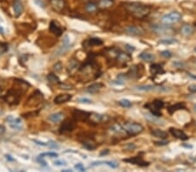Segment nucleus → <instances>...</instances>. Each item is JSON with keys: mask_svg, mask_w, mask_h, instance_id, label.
<instances>
[{"mask_svg": "<svg viewBox=\"0 0 196 172\" xmlns=\"http://www.w3.org/2000/svg\"><path fill=\"white\" fill-rule=\"evenodd\" d=\"M128 148H129L130 150H133V149L135 148V145H134V144H133V143H130V144H128V145L126 146V149H128Z\"/></svg>", "mask_w": 196, "mask_h": 172, "instance_id": "nucleus-55", "label": "nucleus"}, {"mask_svg": "<svg viewBox=\"0 0 196 172\" xmlns=\"http://www.w3.org/2000/svg\"><path fill=\"white\" fill-rule=\"evenodd\" d=\"M84 1H85V2L87 3V2H91V1H93V0H84Z\"/></svg>", "mask_w": 196, "mask_h": 172, "instance_id": "nucleus-60", "label": "nucleus"}, {"mask_svg": "<svg viewBox=\"0 0 196 172\" xmlns=\"http://www.w3.org/2000/svg\"><path fill=\"white\" fill-rule=\"evenodd\" d=\"M98 5L97 4H95L93 1H91V2H87L86 4H85V10L88 13H91V14H93L95 12H97L98 11Z\"/></svg>", "mask_w": 196, "mask_h": 172, "instance_id": "nucleus-28", "label": "nucleus"}, {"mask_svg": "<svg viewBox=\"0 0 196 172\" xmlns=\"http://www.w3.org/2000/svg\"><path fill=\"white\" fill-rule=\"evenodd\" d=\"M21 93L16 91L15 89H11L9 91L7 92L4 96V100L5 103H7L9 105L15 106L18 105L20 101V97H21Z\"/></svg>", "mask_w": 196, "mask_h": 172, "instance_id": "nucleus-2", "label": "nucleus"}, {"mask_svg": "<svg viewBox=\"0 0 196 172\" xmlns=\"http://www.w3.org/2000/svg\"><path fill=\"white\" fill-rule=\"evenodd\" d=\"M101 45H103V41L98 37L89 38L83 43V45H85V47H93V46H99Z\"/></svg>", "mask_w": 196, "mask_h": 172, "instance_id": "nucleus-21", "label": "nucleus"}, {"mask_svg": "<svg viewBox=\"0 0 196 172\" xmlns=\"http://www.w3.org/2000/svg\"><path fill=\"white\" fill-rule=\"evenodd\" d=\"M145 107L147 108L150 111L151 113L153 116L160 117V116H161L162 115L161 112V110L164 107V102L161 100H155L153 103L146 104Z\"/></svg>", "mask_w": 196, "mask_h": 172, "instance_id": "nucleus-4", "label": "nucleus"}, {"mask_svg": "<svg viewBox=\"0 0 196 172\" xmlns=\"http://www.w3.org/2000/svg\"><path fill=\"white\" fill-rule=\"evenodd\" d=\"M154 143H155L156 145H161L162 146V145H167V144L168 143V142H166V141H165V142H155Z\"/></svg>", "mask_w": 196, "mask_h": 172, "instance_id": "nucleus-54", "label": "nucleus"}, {"mask_svg": "<svg viewBox=\"0 0 196 172\" xmlns=\"http://www.w3.org/2000/svg\"><path fill=\"white\" fill-rule=\"evenodd\" d=\"M47 146H49L50 148H52V149H58V144H56V143H53V142H50L49 144H47Z\"/></svg>", "mask_w": 196, "mask_h": 172, "instance_id": "nucleus-52", "label": "nucleus"}, {"mask_svg": "<svg viewBox=\"0 0 196 172\" xmlns=\"http://www.w3.org/2000/svg\"><path fill=\"white\" fill-rule=\"evenodd\" d=\"M54 165L56 166H62V165H66V162L64 160H57L54 162Z\"/></svg>", "mask_w": 196, "mask_h": 172, "instance_id": "nucleus-46", "label": "nucleus"}, {"mask_svg": "<svg viewBox=\"0 0 196 172\" xmlns=\"http://www.w3.org/2000/svg\"><path fill=\"white\" fill-rule=\"evenodd\" d=\"M91 113L87 112V111H84L81 110L75 109L72 111V116L74 117V119L76 121H80V122H85L86 120L89 119V116Z\"/></svg>", "mask_w": 196, "mask_h": 172, "instance_id": "nucleus-10", "label": "nucleus"}, {"mask_svg": "<svg viewBox=\"0 0 196 172\" xmlns=\"http://www.w3.org/2000/svg\"><path fill=\"white\" fill-rule=\"evenodd\" d=\"M111 132L117 134V135H124L127 134L126 130H124V128L122 125L119 124H114L113 125H112V127L110 128Z\"/></svg>", "mask_w": 196, "mask_h": 172, "instance_id": "nucleus-25", "label": "nucleus"}, {"mask_svg": "<svg viewBox=\"0 0 196 172\" xmlns=\"http://www.w3.org/2000/svg\"><path fill=\"white\" fill-rule=\"evenodd\" d=\"M185 108V104L183 103H177L175 104H173L172 106H170L167 110H168V112L170 114H173L175 111H179V110H182Z\"/></svg>", "mask_w": 196, "mask_h": 172, "instance_id": "nucleus-32", "label": "nucleus"}, {"mask_svg": "<svg viewBox=\"0 0 196 172\" xmlns=\"http://www.w3.org/2000/svg\"><path fill=\"white\" fill-rule=\"evenodd\" d=\"M103 83H92L90 86H88V88L86 89L87 92L91 93V94H95L98 91H99L102 88H103Z\"/></svg>", "mask_w": 196, "mask_h": 172, "instance_id": "nucleus-26", "label": "nucleus"}, {"mask_svg": "<svg viewBox=\"0 0 196 172\" xmlns=\"http://www.w3.org/2000/svg\"><path fill=\"white\" fill-rule=\"evenodd\" d=\"M89 119L91 122L95 123V124H100L108 120V116L106 115L98 114V113H92L89 116Z\"/></svg>", "mask_w": 196, "mask_h": 172, "instance_id": "nucleus-16", "label": "nucleus"}, {"mask_svg": "<svg viewBox=\"0 0 196 172\" xmlns=\"http://www.w3.org/2000/svg\"><path fill=\"white\" fill-rule=\"evenodd\" d=\"M71 46L70 45V40L69 37L66 35L65 36V37L63 38V41H62V45L60 46V48L58 50V51L56 52V57H59V56H62L64 55L66 52H67L70 50Z\"/></svg>", "mask_w": 196, "mask_h": 172, "instance_id": "nucleus-8", "label": "nucleus"}, {"mask_svg": "<svg viewBox=\"0 0 196 172\" xmlns=\"http://www.w3.org/2000/svg\"><path fill=\"white\" fill-rule=\"evenodd\" d=\"M49 30L50 31L54 34L56 37H60L61 35L63 34V29L60 25V23L57 22V21H51L50 25H49Z\"/></svg>", "mask_w": 196, "mask_h": 172, "instance_id": "nucleus-11", "label": "nucleus"}, {"mask_svg": "<svg viewBox=\"0 0 196 172\" xmlns=\"http://www.w3.org/2000/svg\"><path fill=\"white\" fill-rule=\"evenodd\" d=\"M126 31L127 34L131 35V36H141L144 34V30L136 25H130L127 26L126 28Z\"/></svg>", "mask_w": 196, "mask_h": 172, "instance_id": "nucleus-15", "label": "nucleus"}, {"mask_svg": "<svg viewBox=\"0 0 196 172\" xmlns=\"http://www.w3.org/2000/svg\"><path fill=\"white\" fill-rule=\"evenodd\" d=\"M119 105H121L124 108H130L132 106V103L127 99H122V100L119 101Z\"/></svg>", "mask_w": 196, "mask_h": 172, "instance_id": "nucleus-39", "label": "nucleus"}, {"mask_svg": "<svg viewBox=\"0 0 196 172\" xmlns=\"http://www.w3.org/2000/svg\"><path fill=\"white\" fill-rule=\"evenodd\" d=\"M124 162H130V163H133V164H136L138 166H141V167H146V166H148L149 165V162L144 161L140 157H131L129 159H124Z\"/></svg>", "mask_w": 196, "mask_h": 172, "instance_id": "nucleus-18", "label": "nucleus"}, {"mask_svg": "<svg viewBox=\"0 0 196 172\" xmlns=\"http://www.w3.org/2000/svg\"><path fill=\"white\" fill-rule=\"evenodd\" d=\"M2 96V89L0 88V97Z\"/></svg>", "mask_w": 196, "mask_h": 172, "instance_id": "nucleus-61", "label": "nucleus"}, {"mask_svg": "<svg viewBox=\"0 0 196 172\" xmlns=\"http://www.w3.org/2000/svg\"><path fill=\"white\" fill-rule=\"evenodd\" d=\"M82 144H83V146L85 148V149H94L96 148V144H95V143L92 141V139H85V141H83V143H82Z\"/></svg>", "mask_w": 196, "mask_h": 172, "instance_id": "nucleus-34", "label": "nucleus"}, {"mask_svg": "<svg viewBox=\"0 0 196 172\" xmlns=\"http://www.w3.org/2000/svg\"><path fill=\"white\" fill-rule=\"evenodd\" d=\"M195 32V27L190 24H185L181 28V33L185 37H189L194 34Z\"/></svg>", "mask_w": 196, "mask_h": 172, "instance_id": "nucleus-23", "label": "nucleus"}, {"mask_svg": "<svg viewBox=\"0 0 196 172\" xmlns=\"http://www.w3.org/2000/svg\"><path fill=\"white\" fill-rule=\"evenodd\" d=\"M119 53V52L116 49H114V48H113V49L111 48V49H109V50L106 51V55L110 57V58H116Z\"/></svg>", "mask_w": 196, "mask_h": 172, "instance_id": "nucleus-35", "label": "nucleus"}, {"mask_svg": "<svg viewBox=\"0 0 196 172\" xmlns=\"http://www.w3.org/2000/svg\"><path fill=\"white\" fill-rule=\"evenodd\" d=\"M139 57L140 58V59H142L143 61H145V62H147V63H150V62H153L154 59H155V57L150 53V52H147V51H145V52H142Z\"/></svg>", "mask_w": 196, "mask_h": 172, "instance_id": "nucleus-30", "label": "nucleus"}, {"mask_svg": "<svg viewBox=\"0 0 196 172\" xmlns=\"http://www.w3.org/2000/svg\"><path fill=\"white\" fill-rule=\"evenodd\" d=\"M170 25H166V24H153L152 30L156 32L157 34L161 35H167L172 34L173 32V30L169 27Z\"/></svg>", "mask_w": 196, "mask_h": 172, "instance_id": "nucleus-6", "label": "nucleus"}, {"mask_svg": "<svg viewBox=\"0 0 196 172\" xmlns=\"http://www.w3.org/2000/svg\"><path fill=\"white\" fill-rule=\"evenodd\" d=\"M117 61L119 64H126L128 62H130L132 60V57L129 53H126V52H119L118 54V56L116 57Z\"/></svg>", "mask_w": 196, "mask_h": 172, "instance_id": "nucleus-20", "label": "nucleus"}, {"mask_svg": "<svg viewBox=\"0 0 196 172\" xmlns=\"http://www.w3.org/2000/svg\"><path fill=\"white\" fill-rule=\"evenodd\" d=\"M78 102L81 103H91L92 101L90 99H87V98H80L78 99Z\"/></svg>", "mask_w": 196, "mask_h": 172, "instance_id": "nucleus-49", "label": "nucleus"}, {"mask_svg": "<svg viewBox=\"0 0 196 172\" xmlns=\"http://www.w3.org/2000/svg\"><path fill=\"white\" fill-rule=\"evenodd\" d=\"M101 163H104V164H107L109 167L113 168V169H115L119 166V164L114 162V161H101V162H92V166H97V165H100Z\"/></svg>", "mask_w": 196, "mask_h": 172, "instance_id": "nucleus-31", "label": "nucleus"}, {"mask_svg": "<svg viewBox=\"0 0 196 172\" xmlns=\"http://www.w3.org/2000/svg\"><path fill=\"white\" fill-rule=\"evenodd\" d=\"M12 8H13L14 16L16 18H18L19 16H21V14L24 12V5L21 0H14Z\"/></svg>", "mask_w": 196, "mask_h": 172, "instance_id": "nucleus-14", "label": "nucleus"}, {"mask_svg": "<svg viewBox=\"0 0 196 172\" xmlns=\"http://www.w3.org/2000/svg\"><path fill=\"white\" fill-rule=\"evenodd\" d=\"M128 74L131 76V77H133V78H134V77H137L139 74V71H138V68L136 67V66H133L130 70H129V72H128Z\"/></svg>", "mask_w": 196, "mask_h": 172, "instance_id": "nucleus-40", "label": "nucleus"}, {"mask_svg": "<svg viewBox=\"0 0 196 172\" xmlns=\"http://www.w3.org/2000/svg\"><path fill=\"white\" fill-rule=\"evenodd\" d=\"M139 91H153L154 89L153 85H141V86H138L137 87Z\"/></svg>", "mask_w": 196, "mask_h": 172, "instance_id": "nucleus-38", "label": "nucleus"}, {"mask_svg": "<svg viewBox=\"0 0 196 172\" xmlns=\"http://www.w3.org/2000/svg\"><path fill=\"white\" fill-rule=\"evenodd\" d=\"M181 18L182 16L180 12H172L164 15L161 19V23L166 25H171V24L178 23L179 21H181Z\"/></svg>", "mask_w": 196, "mask_h": 172, "instance_id": "nucleus-3", "label": "nucleus"}, {"mask_svg": "<svg viewBox=\"0 0 196 172\" xmlns=\"http://www.w3.org/2000/svg\"><path fill=\"white\" fill-rule=\"evenodd\" d=\"M114 4V1L113 0H99L97 4L98 8L99 9H108L110 7H112Z\"/></svg>", "mask_w": 196, "mask_h": 172, "instance_id": "nucleus-24", "label": "nucleus"}, {"mask_svg": "<svg viewBox=\"0 0 196 172\" xmlns=\"http://www.w3.org/2000/svg\"><path fill=\"white\" fill-rule=\"evenodd\" d=\"M64 117V114L62 112H56V113H53V114L50 115L49 116V120L52 121V123H58V122H61L62 119Z\"/></svg>", "mask_w": 196, "mask_h": 172, "instance_id": "nucleus-29", "label": "nucleus"}, {"mask_svg": "<svg viewBox=\"0 0 196 172\" xmlns=\"http://www.w3.org/2000/svg\"><path fill=\"white\" fill-rule=\"evenodd\" d=\"M62 67H63V66H62V64L58 62V63H57V64L54 65V70H55L56 71H60V70H62Z\"/></svg>", "mask_w": 196, "mask_h": 172, "instance_id": "nucleus-50", "label": "nucleus"}, {"mask_svg": "<svg viewBox=\"0 0 196 172\" xmlns=\"http://www.w3.org/2000/svg\"><path fill=\"white\" fill-rule=\"evenodd\" d=\"M195 26H196V24H195Z\"/></svg>", "mask_w": 196, "mask_h": 172, "instance_id": "nucleus-64", "label": "nucleus"}, {"mask_svg": "<svg viewBox=\"0 0 196 172\" xmlns=\"http://www.w3.org/2000/svg\"><path fill=\"white\" fill-rule=\"evenodd\" d=\"M78 62L76 61V60H74V59H72L71 62L69 63V64H68V72H71V71H73V70H75L77 69V67H78Z\"/></svg>", "mask_w": 196, "mask_h": 172, "instance_id": "nucleus-36", "label": "nucleus"}, {"mask_svg": "<svg viewBox=\"0 0 196 172\" xmlns=\"http://www.w3.org/2000/svg\"><path fill=\"white\" fill-rule=\"evenodd\" d=\"M6 120H7L10 127L13 130H21L22 129V121L20 118L13 117L12 116H10L6 118Z\"/></svg>", "mask_w": 196, "mask_h": 172, "instance_id": "nucleus-13", "label": "nucleus"}, {"mask_svg": "<svg viewBox=\"0 0 196 172\" xmlns=\"http://www.w3.org/2000/svg\"><path fill=\"white\" fill-rule=\"evenodd\" d=\"M188 91L192 93H196V84H191L188 87Z\"/></svg>", "mask_w": 196, "mask_h": 172, "instance_id": "nucleus-51", "label": "nucleus"}, {"mask_svg": "<svg viewBox=\"0 0 196 172\" xmlns=\"http://www.w3.org/2000/svg\"><path fill=\"white\" fill-rule=\"evenodd\" d=\"M8 51V45L4 43H0V56Z\"/></svg>", "mask_w": 196, "mask_h": 172, "instance_id": "nucleus-41", "label": "nucleus"}, {"mask_svg": "<svg viewBox=\"0 0 196 172\" xmlns=\"http://www.w3.org/2000/svg\"><path fill=\"white\" fill-rule=\"evenodd\" d=\"M59 85H60V89H64V90H71V89H72V86L71 85H66L65 83H59Z\"/></svg>", "mask_w": 196, "mask_h": 172, "instance_id": "nucleus-48", "label": "nucleus"}, {"mask_svg": "<svg viewBox=\"0 0 196 172\" xmlns=\"http://www.w3.org/2000/svg\"><path fill=\"white\" fill-rule=\"evenodd\" d=\"M178 41L175 38H164V39H161L160 41V44H162V45H173V44H175Z\"/></svg>", "mask_w": 196, "mask_h": 172, "instance_id": "nucleus-37", "label": "nucleus"}, {"mask_svg": "<svg viewBox=\"0 0 196 172\" xmlns=\"http://www.w3.org/2000/svg\"><path fill=\"white\" fill-rule=\"evenodd\" d=\"M194 109H195V111H196V104H195V106H194Z\"/></svg>", "mask_w": 196, "mask_h": 172, "instance_id": "nucleus-62", "label": "nucleus"}, {"mask_svg": "<svg viewBox=\"0 0 196 172\" xmlns=\"http://www.w3.org/2000/svg\"><path fill=\"white\" fill-rule=\"evenodd\" d=\"M150 73L153 76H157V75H162L165 73V70L163 69L161 65L158 64H153L150 67Z\"/></svg>", "mask_w": 196, "mask_h": 172, "instance_id": "nucleus-22", "label": "nucleus"}, {"mask_svg": "<svg viewBox=\"0 0 196 172\" xmlns=\"http://www.w3.org/2000/svg\"><path fill=\"white\" fill-rule=\"evenodd\" d=\"M123 128L126 130L127 134L131 136L138 135L144 130V127L137 123H126Z\"/></svg>", "mask_w": 196, "mask_h": 172, "instance_id": "nucleus-5", "label": "nucleus"}, {"mask_svg": "<svg viewBox=\"0 0 196 172\" xmlns=\"http://www.w3.org/2000/svg\"><path fill=\"white\" fill-rule=\"evenodd\" d=\"M46 78H47V81L50 83H52V84H59L61 83L59 78H58V76H56L54 73H49L47 75Z\"/></svg>", "mask_w": 196, "mask_h": 172, "instance_id": "nucleus-33", "label": "nucleus"}, {"mask_svg": "<svg viewBox=\"0 0 196 172\" xmlns=\"http://www.w3.org/2000/svg\"><path fill=\"white\" fill-rule=\"evenodd\" d=\"M161 56L162 57H166V58H169V57H172V53H171V51H163L161 53Z\"/></svg>", "mask_w": 196, "mask_h": 172, "instance_id": "nucleus-43", "label": "nucleus"}, {"mask_svg": "<svg viewBox=\"0 0 196 172\" xmlns=\"http://www.w3.org/2000/svg\"><path fill=\"white\" fill-rule=\"evenodd\" d=\"M195 52H196V47H195Z\"/></svg>", "mask_w": 196, "mask_h": 172, "instance_id": "nucleus-63", "label": "nucleus"}, {"mask_svg": "<svg viewBox=\"0 0 196 172\" xmlns=\"http://www.w3.org/2000/svg\"><path fill=\"white\" fill-rule=\"evenodd\" d=\"M0 33H1L2 35L4 34V30L3 29V27H2V26H0Z\"/></svg>", "mask_w": 196, "mask_h": 172, "instance_id": "nucleus-59", "label": "nucleus"}, {"mask_svg": "<svg viewBox=\"0 0 196 172\" xmlns=\"http://www.w3.org/2000/svg\"><path fill=\"white\" fill-rule=\"evenodd\" d=\"M49 3L52 8L57 12H61L66 8V1L65 0H49Z\"/></svg>", "mask_w": 196, "mask_h": 172, "instance_id": "nucleus-12", "label": "nucleus"}, {"mask_svg": "<svg viewBox=\"0 0 196 172\" xmlns=\"http://www.w3.org/2000/svg\"><path fill=\"white\" fill-rule=\"evenodd\" d=\"M170 133L172 134V136H173L174 138L181 139V140H187L188 137L186 136V134L185 133L183 130L177 129V128H170L169 129Z\"/></svg>", "mask_w": 196, "mask_h": 172, "instance_id": "nucleus-17", "label": "nucleus"}, {"mask_svg": "<svg viewBox=\"0 0 196 172\" xmlns=\"http://www.w3.org/2000/svg\"><path fill=\"white\" fill-rule=\"evenodd\" d=\"M74 168H75L76 170L80 171H85V167L83 166V164H81V163H78V164H76Z\"/></svg>", "mask_w": 196, "mask_h": 172, "instance_id": "nucleus-47", "label": "nucleus"}, {"mask_svg": "<svg viewBox=\"0 0 196 172\" xmlns=\"http://www.w3.org/2000/svg\"><path fill=\"white\" fill-rule=\"evenodd\" d=\"M76 127V124L74 121L71 120V119H67L66 121H64L61 124V126L59 128V131L61 133H68V132H71Z\"/></svg>", "mask_w": 196, "mask_h": 172, "instance_id": "nucleus-9", "label": "nucleus"}, {"mask_svg": "<svg viewBox=\"0 0 196 172\" xmlns=\"http://www.w3.org/2000/svg\"><path fill=\"white\" fill-rule=\"evenodd\" d=\"M37 161H38L41 165H43L44 167H47V165H46V162L44 160V157H43L38 156V157H37Z\"/></svg>", "mask_w": 196, "mask_h": 172, "instance_id": "nucleus-44", "label": "nucleus"}, {"mask_svg": "<svg viewBox=\"0 0 196 172\" xmlns=\"http://www.w3.org/2000/svg\"><path fill=\"white\" fill-rule=\"evenodd\" d=\"M4 130H5L4 127L3 126V125H0V135H2L4 132Z\"/></svg>", "mask_w": 196, "mask_h": 172, "instance_id": "nucleus-56", "label": "nucleus"}, {"mask_svg": "<svg viewBox=\"0 0 196 172\" xmlns=\"http://www.w3.org/2000/svg\"><path fill=\"white\" fill-rule=\"evenodd\" d=\"M125 8L137 18H144L147 17L151 12L150 6L140 3H127L125 4Z\"/></svg>", "mask_w": 196, "mask_h": 172, "instance_id": "nucleus-1", "label": "nucleus"}, {"mask_svg": "<svg viewBox=\"0 0 196 172\" xmlns=\"http://www.w3.org/2000/svg\"><path fill=\"white\" fill-rule=\"evenodd\" d=\"M108 153H109V150H108V149H105V151H103V152H101V153H100V156L106 155V154H108Z\"/></svg>", "mask_w": 196, "mask_h": 172, "instance_id": "nucleus-57", "label": "nucleus"}, {"mask_svg": "<svg viewBox=\"0 0 196 172\" xmlns=\"http://www.w3.org/2000/svg\"><path fill=\"white\" fill-rule=\"evenodd\" d=\"M125 49L127 50L128 52H133L135 51V47L133 45H125Z\"/></svg>", "mask_w": 196, "mask_h": 172, "instance_id": "nucleus-45", "label": "nucleus"}, {"mask_svg": "<svg viewBox=\"0 0 196 172\" xmlns=\"http://www.w3.org/2000/svg\"><path fill=\"white\" fill-rule=\"evenodd\" d=\"M151 134H152L153 137H155V138H161V139H166V138H167V137H168V135H167V133L166 131H163V130H159V129L153 130L151 131Z\"/></svg>", "mask_w": 196, "mask_h": 172, "instance_id": "nucleus-27", "label": "nucleus"}, {"mask_svg": "<svg viewBox=\"0 0 196 172\" xmlns=\"http://www.w3.org/2000/svg\"><path fill=\"white\" fill-rule=\"evenodd\" d=\"M71 98H72V95H71V94H67V93L58 94V96H56L54 98V103H57V104L67 103Z\"/></svg>", "mask_w": 196, "mask_h": 172, "instance_id": "nucleus-19", "label": "nucleus"}, {"mask_svg": "<svg viewBox=\"0 0 196 172\" xmlns=\"http://www.w3.org/2000/svg\"><path fill=\"white\" fill-rule=\"evenodd\" d=\"M41 157H52V158H55V157H58V155L55 152H46V153H43L40 155Z\"/></svg>", "mask_w": 196, "mask_h": 172, "instance_id": "nucleus-42", "label": "nucleus"}, {"mask_svg": "<svg viewBox=\"0 0 196 172\" xmlns=\"http://www.w3.org/2000/svg\"><path fill=\"white\" fill-rule=\"evenodd\" d=\"M5 157H6V159H8V160L14 161V158H12V157H11V156H9V155H6Z\"/></svg>", "mask_w": 196, "mask_h": 172, "instance_id": "nucleus-58", "label": "nucleus"}, {"mask_svg": "<svg viewBox=\"0 0 196 172\" xmlns=\"http://www.w3.org/2000/svg\"><path fill=\"white\" fill-rule=\"evenodd\" d=\"M43 94L39 91H36L27 99V103H26V105L28 106H31V107H33V106H36L38 104L42 102L43 100Z\"/></svg>", "mask_w": 196, "mask_h": 172, "instance_id": "nucleus-7", "label": "nucleus"}, {"mask_svg": "<svg viewBox=\"0 0 196 172\" xmlns=\"http://www.w3.org/2000/svg\"><path fill=\"white\" fill-rule=\"evenodd\" d=\"M33 142H34L36 144L40 145V146H47V144H46V143H43V142H39V141H38V140H33Z\"/></svg>", "mask_w": 196, "mask_h": 172, "instance_id": "nucleus-53", "label": "nucleus"}]
</instances>
